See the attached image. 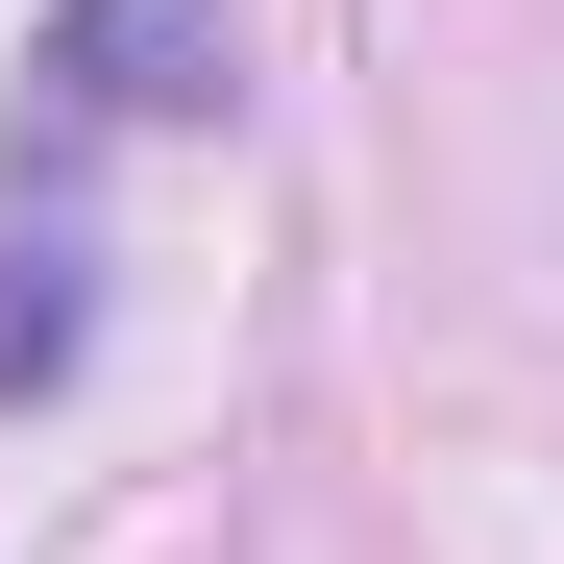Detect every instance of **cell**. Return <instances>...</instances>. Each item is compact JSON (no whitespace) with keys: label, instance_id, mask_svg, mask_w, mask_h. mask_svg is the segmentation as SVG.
<instances>
[{"label":"cell","instance_id":"cell-1","mask_svg":"<svg viewBox=\"0 0 564 564\" xmlns=\"http://www.w3.org/2000/svg\"><path fill=\"white\" fill-rule=\"evenodd\" d=\"M246 99V0H50L25 99H0V197H74L99 148H172Z\"/></svg>","mask_w":564,"mask_h":564},{"label":"cell","instance_id":"cell-2","mask_svg":"<svg viewBox=\"0 0 564 564\" xmlns=\"http://www.w3.org/2000/svg\"><path fill=\"white\" fill-rule=\"evenodd\" d=\"M74 368H99V246L74 197H0V417H50Z\"/></svg>","mask_w":564,"mask_h":564}]
</instances>
